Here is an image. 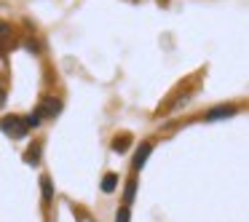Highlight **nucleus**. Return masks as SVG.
Returning a JSON list of instances; mask_svg holds the SVG:
<instances>
[{
	"label": "nucleus",
	"instance_id": "obj_5",
	"mask_svg": "<svg viewBox=\"0 0 249 222\" xmlns=\"http://www.w3.org/2000/svg\"><path fill=\"white\" fill-rule=\"evenodd\" d=\"M115 185H118V177H115V174H105V179H102V193H113Z\"/></svg>",
	"mask_w": 249,
	"mask_h": 222
},
{
	"label": "nucleus",
	"instance_id": "obj_2",
	"mask_svg": "<svg viewBox=\"0 0 249 222\" xmlns=\"http://www.w3.org/2000/svg\"><path fill=\"white\" fill-rule=\"evenodd\" d=\"M59 110H62L59 99H56V97H46L43 104H40V113L38 115H49V118H54V115H59Z\"/></svg>",
	"mask_w": 249,
	"mask_h": 222
},
{
	"label": "nucleus",
	"instance_id": "obj_11",
	"mask_svg": "<svg viewBox=\"0 0 249 222\" xmlns=\"http://www.w3.org/2000/svg\"><path fill=\"white\" fill-rule=\"evenodd\" d=\"M115 222H129V209L126 206H121L118 214H115Z\"/></svg>",
	"mask_w": 249,
	"mask_h": 222
},
{
	"label": "nucleus",
	"instance_id": "obj_7",
	"mask_svg": "<svg viewBox=\"0 0 249 222\" xmlns=\"http://www.w3.org/2000/svg\"><path fill=\"white\" fill-rule=\"evenodd\" d=\"M24 126H27V129H38V126H40V115L38 113L27 115V118H24Z\"/></svg>",
	"mask_w": 249,
	"mask_h": 222
},
{
	"label": "nucleus",
	"instance_id": "obj_3",
	"mask_svg": "<svg viewBox=\"0 0 249 222\" xmlns=\"http://www.w3.org/2000/svg\"><path fill=\"white\" fill-rule=\"evenodd\" d=\"M150 150H153V145H150V142H145V145H142L140 150H137L134 161H131V169H134V171H140V169L145 166V161H147V155H150Z\"/></svg>",
	"mask_w": 249,
	"mask_h": 222
},
{
	"label": "nucleus",
	"instance_id": "obj_10",
	"mask_svg": "<svg viewBox=\"0 0 249 222\" xmlns=\"http://www.w3.org/2000/svg\"><path fill=\"white\" fill-rule=\"evenodd\" d=\"M134 193H137V182H134V179H129V182H126V201L134 198Z\"/></svg>",
	"mask_w": 249,
	"mask_h": 222
},
{
	"label": "nucleus",
	"instance_id": "obj_4",
	"mask_svg": "<svg viewBox=\"0 0 249 222\" xmlns=\"http://www.w3.org/2000/svg\"><path fill=\"white\" fill-rule=\"evenodd\" d=\"M236 113V107H228V104H222V107H214L206 113V120H217V118H231V115Z\"/></svg>",
	"mask_w": 249,
	"mask_h": 222
},
{
	"label": "nucleus",
	"instance_id": "obj_12",
	"mask_svg": "<svg viewBox=\"0 0 249 222\" xmlns=\"http://www.w3.org/2000/svg\"><path fill=\"white\" fill-rule=\"evenodd\" d=\"M8 33H11V27H8L6 22H0V40H6V38H8Z\"/></svg>",
	"mask_w": 249,
	"mask_h": 222
},
{
	"label": "nucleus",
	"instance_id": "obj_1",
	"mask_svg": "<svg viewBox=\"0 0 249 222\" xmlns=\"http://www.w3.org/2000/svg\"><path fill=\"white\" fill-rule=\"evenodd\" d=\"M0 129L6 131V134H11V137H24L27 134V126H24V118H19V115H8V118H3L0 120Z\"/></svg>",
	"mask_w": 249,
	"mask_h": 222
},
{
	"label": "nucleus",
	"instance_id": "obj_9",
	"mask_svg": "<svg viewBox=\"0 0 249 222\" xmlns=\"http://www.w3.org/2000/svg\"><path fill=\"white\" fill-rule=\"evenodd\" d=\"M126 145H129V137H121V139H115V142H113V150H115V153H124V150H126Z\"/></svg>",
	"mask_w": 249,
	"mask_h": 222
},
{
	"label": "nucleus",
	"instance_id": "obj_8",
	"mask_svg": "<svg viewBox=\"0 0 249 222\" xmlns=\"http://www.w3.org/2000/svg\"><path fill=\"white\" fill-rule=\"evenodd\" d=\"M38 158H40V147H38V145H33V150H30L27 155H24V161H27V163H38Z\"/></svg>",
	"mask_w": 249,
	"mask_h": 222
},
{
	"label": "nucleus",
	"instance_id": "obj_6",
	"mask_svg": "<svg viewBox=\"0 0 249 222\" xmlns=\"http://www.w3.org/2000/svg\"><path fill=\"white\" fill-rule=\"evenodd\" d=\"M40 188H43V201L49 204L51 195H54V190H51V179H49V177H43V179H40Z\"/></svg>",
	"mask_w": 249,
	"mask_h": 222
},
{
	"label": "nucleus",
	"instance_id": "obj_13",
	"mask_svg": "<svg viewBox=\"0 0 249 222\" xmlns=\"http://www.w3.org/2000/svg\"><path fill=\"white\" fill-rule=\"evenodd\" d=\"M3 104H6V91L0 88V107H3Z\"/></svg>",
	"mask_w": 249,
	"mask_h": 222
}]
</instances>
